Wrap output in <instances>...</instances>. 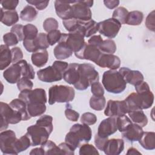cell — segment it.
I'll use <instances>...</instances> for the list:
<instances>
[{
  "instance_id": "46",
  "label": "cell",
  "mask_w": 155,
  "mask_h": 155,
  "mask_svg": "<svg viewBox=\"0 0 155 155\" xmlns=\"http://www.w3.org/2000/svg\"><path fill=\"white\" fill-rule=\"evenodd\" d=\"M59 24L57 20L53 18H48L43 22V28L44 30L48 33L52 30H58Z\"/></svg>"
},
{
  "instance_id": "11",
  "label": "cell",
  "mask_w": 155,
  "mask_h": 155,
  "mask_svg": "<svg viewBox=\"0 0 155 155\" xmlns=\"http://www.w3.org/2000/svg\"><path fill=\"white\" fill-rule=\"evenodd\" d=\"M128 112L129 110L125 100H109L104 110V114L109 117H117L126 114Z\"/></svg>"
},
{
  "instance_id": "5",
  "label": "cell",
  "mask_w": 155,
  "mask_h": 155,
  "mask_svg": "<svg viewBox=\"0 0 155 155\" xmlns=\"http://www.w3.org/2000/svg\"><path fill=\"white\" fill-rule=\"evenodd\" d=\"M75 96L74 90L68 85H54L48 90V104L67 103L72 101Z\"/></svg>"
},
{
  "instance_id": "62",
  "label": "cell",
  "mask_w": 155,
  "mask_h": 155,
  "mask_svg": "<svg viewBox=\"0 0 155 155\" xmlns=\"http://www.w3.org/2000/svg\"><path fill=\"white\" fill-rule=\"evenodd\" d=\"M30 155H44L45 154V151L44 149L41 147L39 148H35L32 149L30 152Z\"/></svg>"
},
{
  "instance_id": "15",
  "label": "cell",
  "mask_w": 155,
  "mask_h": 155,
  "mask_svg": "<svg viewBox=\"0 0 155 155\" xmlns=\"http://www.w3.org/2000/svg\"><path fill=\"white\" fill-rule=\"evenodd\" d=\"M117 130L116 117H109L101 121L97 128V134L104 137H108Z\"/></svg>"
},
{
  "instance_id": "18",
  "label": "cell",
  "mask_w": 155,
  "mask_h": 155,
  "mask_svg": "<svg viewBox=\"0 0 155 155\" xmlns=\"http://www.w3.org/2000/svg\"><path fill=\"white\" fill-rule=\"evenodd\" d=\"M124 149V141L121 139H108L103 151L107 155L120 154Z\"/></svg>"
},
{
  "instance_id": "25",
  "label": "cell",
  "mask_w": 155,
  "mask_h": 155,
  "mask_svg": "<svg viewBox=\"0 0 155 155\" xmlns=\"http://www.w3.org/2000/svg\"><path fill=\"white\" fill-rule=\"evenodd\" d=\"M9 105L14 110L21 115L22 120H27L31 118L27 111V104L22 99L19 98L15 99L10 102Z\"/></svg>"
},
{
  "instance_id": "52",
  "label": "cell",
  "mask_w": 155,
  "mask_h": 155,
  "mask_svg": "<svg viewBox=\"0 0 155 155\" xmlns=\"http://www.w3.org/2000/svg\"><path fill=\"white\" fill-rule=\"evenodd\" d=\"M10 32H12L17 36L19 41L24 40V25L21 24H15L12 27Z\"/></svg>"
},
{
  "instance_id": "22",
  "label": "cell",
  "mask_w": 155,
  "mask_h": 155,
  "mask_svg": "<svg viewBox=\"0 0 155 155\" xmlns=\"http://www.w3.org/2000/svg\"><path fill=\"white\" fill-rule=\"evenodd\" d=\"M79 64L77 63H71L68 65V68L63 74L64 80L70 85H75L79 81Z\"/></svg>"
},
{
  "instance_id": "23",
  "label": "cell",
  "mask_w": 155,
  "mask_h": 155,
  "mask_svg": "<svg viewBox=\"0 0 155 155\" xmlns=\"http://www.w3.org/2000/svg\"><path fill=\"white\" fill-rule=\"evenodd\" d=\"M19 21V16L16 10H5L1 8V21L7 26H12Z\"/></svg>"
},
{
  "instance_id": "29",
  "label": "cell",
  "mask_w": 155,
  "mask_h": 155,
  "mask_svg": "<svg viewBox=\"0 0 155 155\" xmlns=\"http://www.w3.org/2000/svg\"><path fill=\"white\" fill-rule=\"evenodd\" d=\"M128 114L131 122L141 127H145L148 124V118L142 110H133L128 112Z\"/></svg>"
},
{
  "instance_id": "58",
  "label": "cell",
  "mask_w": 155,
  "mask_h": 155,
  "mask_svg": "<svg viewBox=\"0 0 155 155\" xmlns=\"http://www.w3.org/2000/svg\"><path fill=\"white\" fill-rule=\"evenodd\" d=\"M61 154H68V155H73L74 154V150L70 145L67 143L62 142L58 145Z\"/></svg>"
},
{
  "instance_id": "19",
  "label": "cell",
  "mask_w": 155,
  "mask_h": 155,
  "mask_svg": "<svg viewBox=\"0 0 155 155\" xmlns=\"http://www.w3.org/2000/svg\"><path fill=\"white\" fill-rule=\"evenodd\" d=\"M3 76L10 84H15L21 78L22 72L20 65L17 62L13 64L3 72Z\"/></svg>"
},
{
  "instance_id": "30",
  "label": "cell",
  "mask_w": 155,
  "mask_h": 155,
  "mask_svg": "<svg viewBox=\"0 0 155 155\" xmlns=\"http://www.w3.org/2000/svg\"><path fill=\"white\" fill-rule=\"evenodd\" d=\"M27 109L31 117L39 116L46 111V105L44 103H30L27 104Z\"/></svg>"
},
{
  "instance_id": "2",
  "label": "cell",
  "mask_w": 155,
  "mask_h": 155,
  "mask_svg": "<svg viewBox=\"0 0 155 155\" xmlns=\"http://www.w3.org/2000/svg\"><path fill=\"white\" fill-rule=\"evenodd\" d=\"M102 83L108 92L113 94L121 93L127 87L124 79L116 70L105 71L102 75Z\"/></svg>"
},
{
  "instance_id": "17",
  "label": "cell",
  "mask_w": 155,
  "mask_h": 155,
  "mask_svg": "<svg viewBox=\"0 0 155 155\" xmlns=\"http://www.w3.org/2000/svg\"><path fill=\"white\" fill-rule=\"evenodd\" d=\"M118 71L122 75L127 84L128 83L135 86L143 81V76L138 70H132L127 67H121Z\"/></svg>"
},
{
  "instance_id": "47",
  "label": "cell",
  "mask_w": 155,
  "mask_h": 155,
  "mask_svg": "<svg viewBox=\"0 0 155 155\" xmlns=\"http://www.w3.org/2000/svg\"><path fill=\"white\" fill-rule=\"evenodd\" d=\"M62 33L59 30H54L48 32L47 34V38L50 45H53L61 39Z\"/></svg>"
},
{
  "instance_id": "57",
  "label": "cell",
  "mask_w": 155,
  "mask_h": 155,
  "mask_svg": "<svg viewBox=\"0 0 155 155\" xmlns=\"http://www.w3.org/2000/svg\"><path fill=\"white\" fill-rule=\"evenodd\" d=\"M26 2L30 5H34L38 10H42L45 9L49 4V1H36V0H27Z\"/></svg>"
},
{
  "instance_id": "59",
  "label": "cell",
  "mask_w": 155,
  "mask_h": 155,
  "mask_svg": "<svg viewBox=\"0 0 155 155\" xmlns=\"http://www.w3.org/2000/svg\"><path fill=\"white\" fill-rule=\"evenodd\" d=\"M65 116L67 119L72 122L78 121L79 117V114L71 108H67L65 110Z\"/></svg>"
},
{
  "instance_id": "21",
  "label": "cell",
  "mask_w": 155,
  "mask_h": 155,
  "mask_svg": "<svg viewBox=\"0 0 155 155\" xmlns=\"http://www.w3.org/2000/svg\"><path fill=\"white\" fill-rule=\"evenodd\" d=\"M72 2L73 1H55L54 8L58 16L62 20L70 19Z\"/></svg>"
},
{
  "instance_id": "28",
  "label": "cell",
  "mask_w": 155,
  "mask_h": 155,
  "mask_svg": "<svg viewBox=\"0 0 155 155\" xmlns=\"http://www.w3.org/2000/svg\"><path fill=\"white\" fill-rule=\"evenodd\" d=\"M48 59V53L47 50H38L32 53L31 60L34 65L37 67H44Z\"/></svg>"
},
{
  "instance_id": "44",
  "label": "cell",
  "mask_w": 155,
  "mask_h": 155,
  "mask_svg": "<svg viewBox=\"0 0 155 155\" xmlns=\"http://www.w3.org/2000/svg\"><path fill=\"white\" fill-rule=\"evenodd\" d=\"M81 21H79L74 18L62 20V24L64 27L69 32H72L77 30L78 28L81 25Z\"/></svg>"
},
{
  "instance_id": "6",
  "label": "cell",
  "mask_w": 155,
  "mask_h": 155,
  "mask_svg": "<svg viewBox=\"0 0 155 155\" xmlns=\"http://www.w3.org/2000/svg\"><path fill=\"white\" fill-rule=\"evenodd\" d=\"M93 1H73L71 7L70 18L86 22L91 19L92 13L90 10Z\"/></svg>"
},
{
  "instance_id": "38",
  "label": "cell",
  "mask_w": 155,
  "mask_h": 155,
  "mask_svg": "<svg viewBox=\"0 0 155 155\" xmlns=\"http://www.w3.org/2000/svg\"><path fill=\"white\" fill-rule=\"evenodd\" d=\"M128 12H129L126 8L124 7H119L114 10L112 15V18L117 20L120 23L121 25L125 24L126 19Z\"/></svg>"
},
{
  "instance_id": "20",
  "label": "cell",
  "mask_w": 155,
  "mask_h": 155,
  "mask_svg": "<svg viewBox=\"0 0 155 155\" xmlns=\"http://www.w3.org/2000/svg\"><path fill=\"white\" fill-rule=\"evenodd\" d=\"M143 132L142 127L132 122V124L122 133V137L128 142H133L138 141L140 139Z\"/></svg>"
},
{
  "instance_id": "43",
  "label": "cell",
  "mask_w": 155,
  "mask_h": 155,
  "mask_svg": "<svg viewBox=\"0 0 155 155\" xmlns=\"http://www.w3.org/2000/svg\"><path fill=\"white\" fill-rule=\"evenodd\" d=\"M132 124L131 119L126 114L116 117V124L117 130L120 132H124L129 125Z\"/></svg>"
},
{
  "instance_id": "13",
  "label": "cell",
  "mask_w": 155,
  "mask_h": 155,
  "mask_svg": "<svg viewBox=\"0 0 155 155\" xmlns=\"http://www.w3.org/2000/svg\"><path fill=\"white\" fill-rule=\"evenodd\" d=\"M102 52L98 47L85 43L84 46L79 51L74 53L75 56L80 59H85L96 63Z\"/></svg>"
},
{
  "instance_id": "45",
  "label": "cell",
  "mask_w": 155,
  "mask_h": 155,
  "mask_svg": "<svg viewBox=\"0 0 155 155\" xmlns=\"http://www.w3.org/2000/svg\"><path fill=\"white\" fill-rule=\"evenodd\" d=\"M79 154L80 155H87V154L99 155V154L97 149L93 145L88 144V143H83L81 145L79 148Z\"/></svg>"
},
{
  "instance_id": "3",
  "label": "cell",
  "mask_w": 155,
  "mask_h": 155,
  "mask_svg": "<svg viewBox=\"0 0 155 155\" xmlns=\"http://www.w3.org/2000/svg\"><path fill=\"white\" fill-rule=\"evenodd\" d=\"M129 112L133 110H144L150 108L154 102V94L150 90L140 93H132L124 99Z\"/></svg>"
},
{
  "instance_id": "48",
  "label": "cell",
  "mask_w": 155,
  "mask_h": 155,
  "mask_svg": "<svg viewBox=\"0 0 155 155\" xmlns=\"http://www.w3.org/2000/svg\"><path fill=\"white\" fill-rule=\"evenodd\" d=\"M18 89L22 91L24 90H32L33 87V83L32 81L27 78L22 77L16 83Z\"/></svg>"
},
{
  "instance_id": "10",
  "label": "cell",
  "mask_w": 155,
  "mask_h": 155,
  "mask_svg": "<svg viewBox=\"0 0 155 155\" xmlns=\"http://www.w3.org/2000/svg\"><path fill=\"white\" fill-rule=\"evenodd\" d=\"M18 97L24 101L26 104L30 103H44L47 102V95L43 88L24 90L20 92Z\"/></svg>"
},
{
  "instance_id": "40",
  "label": "cell",
  "mask_w": 155,
  "mask_h": 155,
  "mask_svg": "<svg viewBox=\"0 0 155 155\" xmlns=\"http://www.w3.org/2000/svg\"><path fill=\"white\" fill-rule=\"evenodd\" d=\"M24 39L33 40L38 35V28L31 24H26L24 26Z\"/></svg>"
},
{
  "instance_id": "35",
  "label": "cell",
  "mask_w": 155,
  "mask_h": 155,
  "mask_svg": "<svg viewBox=\"0 0 155 155\" xmlns=\"http://www.w3.org/2000/svg\"><path fill=\"white\" fill-rule=\"evenodd\" d=\"M90 107L93 110L96 111L102 110L106 104V100L104 96H92L90 99Z\"/></svg>"
},
{
  "instance_id": "34",
  "label": "cell",
  "mask_w": 155,
  "mask_h": 155,
  "mask_svg": "<svg viewBox=\"0 0 155 155\" xmlns=\"http://www.w3.org/2000/svg\"><path fill=\"white\" fill-rule=\"evenodd\" d=\"M31 146V142L29 137L26 135L21 136L19 139H17L15 144V150L16 154L26 150Z\"/></svg>"
},
{
  "instance_id": "42",
  "label": "cell",
  "mask_w": 155,
  "mask_h": 155,
  "mask_svg": "<svg viewBox=\"0 0 155 155\" xmlns=\"http://www.w3.org/2000/svg\"><path fill=\"white\" fill-rule=\"evenodd\" d=\"M52 121H53V117L51 116L45 114V115L41 116L36 120V124L44 127L51 133L53 129V125Z\"/></svg>"
},
{
  "instance_id": "56",
  "label": "cell",
  "mask_w": 155,
  "mask_h": 155,
  "mask_svg": "<svg viewBox=\"0 0 155 155\" xmlns=\"http://www.w3.org/2000/svg\"><path fill=\"white\" fill-rule=\"evenodd\" d=\"M108 139V137H101L96 133L94 136V144L97 148L101 151H103Z\"/></svg>"
},
{
  "instance_id": "4",
  "label": "cell",
  "mask_w": 155,
  "mask_h": 155,
  "mask_svg": "<svg viewBox=\"0 0 155 155\" xmlns=\"http://www.w3.org/2000/svg\"><path fill=\"white\" fill-rule=\"evenodd\" d=\"M79 81L74 85V87L78 90H85L93 83L97 82L99 80L98 72L91 64H79Z\"/></svg>"
},
{
  "instance_id": "54",
  "label": "cell",
  "mask_w": 155,
  "mask_h": 155,
  "mask_svg": "<svg viewBox=\"0 0 155 155\" xmlns=\"http://www.w3.org/2000/svg\"><path fill=\"white\" fill-rule=\"evenodd\" d=\"M12 61V63L15 64L22 60L23 58V53L21 49L18 47H13L11 49Z\"/></svg>"
},
{
  "instance_id": "7",
  "label": "cell",
  "mask_w": 155,
  "mask_h": 155,
  "mask_svg": "<svg viewBox=\"0 0 155 155\" xmlns=\"http://www.w3.org/2000/svg\"><path fill=\"white\" fill-rule=\"evenodd\" d=\"M50 134L46 128L36 124L29 126L25 133L30 140L31 146L33 147L43 145L48 140Z\"/></svg>"
},
{
  "instance_id": "39",
  "label": "cell",
  "mask_w": 155,
  "mask_h": 155,
  "mask_svg": "<svg viewBox=\"0 0 155 155\" xmlns=\"http://www.w3.org/2000/svg\"><path fill=\"white\" fill-rule=\"evenodd\" d=\"M41 147L44 149L45 154H61L59 146L51 140H48Z\"/></svg>"
},
{
  "instance_id": "14",
  "label": "cell",
  "mask_w": 155,
  "mask_h": 155,
  "mask_svg": "<svg viewBox=\"0 0 155 155\" xmlns=\"http://www.w3.org/2000/svg\"><path fill=\"white\" fill-rule=\"evenodd\" d=\"M0 113L1 117L4 119L9 124H16L22 120L21 115L7 103L0 102Z\"/></svg>"
},
{
  "instance_id": "37",
  "label": "cell",
  "mask_w": 155,
  "mask_h": 155,
  "mask_svg": "<svg viewBox=\"0 0 155 155\" xmlns=\"http://www.w3.org/2000/svg\"><path fill=\"white\" fill-rule=\"evenodd\" d=\"M33 42L37 51L40 50H46L50 46L47 41V34L44 33H39L37 37L33 40Z\"/></svg>"
},
{
  "instance_id": "9",
  "label": "cell",
  "mask_w": 155,
  "mask_h": 155,
  "mask_svg": "<svg viewBox=\"0 0 155 155\" xmlns=\"http://www.w3.org/2000/svg\"><path fill=\"white\" fill-rule=\"evenodd\" d=\"M120 28V23L112 18L98 22V31L99 33L110 39L115 38Z\"/></svg>"
},
{
  "instance_id": "55",
  "label": "cell",
  "mask_w": 155,
  "mask_h": 155,
  "mask_svg": "<svg viewBox=\"0 0 155 155\" xmlns=\"http://www.w3.org/2000/svg\"><path fill=\"white\" fill-rule=\"evenodd\" d=\"M154 23V10H153L148 15L145 24V26L149 30L154 32L155 31Z\"/></svg>"
},
{
  "instance_id": "33",
  "label": "cell",
  "mask_w": 155,
  "mask_h": 155,
  "mask_svg": "<svg viewBox=\"0 0 155 155\" xmlns=\"http://www.w3.org/2000/svg\"><path fill=\"white\" fill-rule=\"evenodd\" d=\"M21 67L22 77L27 78L30 79H33L35 77V73L33 67L25 60L22 59L18 62Z\"/></svg>"
},
{
  "instance_id": "36",
  "label": "cell",
  "mask_w": 155,
  "mask_h": 155,
  "mask_svg": "<svg viewBox=\"0 0 155 155\" xmlns=\"http://www.w3.org/2000/svg\"><path fill=\"white\" fill-rule=\"evenodd\" d=\"M101 51L105 54H113L116 51L117 47L115 42L112 39L103 40V42L99 47Z\"/></svg>"
},
{
  "instance_id": "27",
  "label": "cell",
  "mask_w": 155,
  "mask_h": 155,
  "mask_svg": "<svg viewBox=\"0 0 155 155\" xmlns=\"http://www.w3.org/2000/svg\"><path fill=\"white\" fill-rule=\"evenodd\" d=\"M12 61V51L6 45L0 47V70H3L10 65Z\"/></svg>"
},
{
  "instance_id": "31",
  "label": "cell",
  "mask_w": 155,
  "mask_h": 155,
  "mask_svg": "<svg viewBox=\"0 0 155 155\" xmlns=\"http://www.w3.org/2000/svg\"><path fill=\"white\" fill-rule=\"evenodd\" d=\"M38 12L34 7L30 5H26L20 13V18L24 21L31 22L35 19Z\"/></svg>"
},
{
  "instance_id": "16",
  "label": "cell",
  "mask_w": 155,
  "mask_h": 155,
  "mask_svg": "<svg viewBox=\"0 0 155 155\" xmlns=\"http://www.w3.org/2000/svg\"><path fill=\"white\" fill-rule=\"evenodd\" d=\"M96 64L102 68L117 70L120 67V60L118 56L113 54H105L102 53Z\"/></svg>"
},
{
  "instance_id": "60",
  "label": "cell",
  "mask_w": 155,
  "mask_h": 155,
  "mask_svg": "<svg viewBox=\"0 0 155 155\" xmlns=\"http://www.w3.org/2000/svg\"><path fill=\"white\" fill-rule=\"evenodd\" d=\"M102 42L103 39L101 35H93L88 39V44L99 47Z\"/></svg>"
},
{
  "instance_id": "26",
  "label": "cell",
  "mask_w": 155,
  "mask_h": 155,
  "mask_svg": "<svg viewBox=\"0 0 155 155\" xmlns=\"http://www.w3.org/2000/svg\"><path fill=\"white\" fill-rule=\"evenodd\" d=\"M140 145L147 150H153L155 148V133L145 131L138 140Z\"/></svg>"
},
{
  "instance_id": "32",
  "label": "cell",
  "mask_w": 155,
  "mask_h": 155,
  "mask_svg": "<svg viewBox=\"0 0 155 155\" xmlns=\"http://www.w3.org/2000/svg\"><path fill=\"white\" fill-rule=\"evenodd\" d=\"M143 19V14L142 12L134 10L128 12L127 15L125 24L129 25H139Z\"/></svg>"
},
{
  "instance_id": "1",
  "label": "cell",
  "mask_w": 155,
  "mask_h": 155,
  "mask_svg": "<svg viewBox=\"0 0 155 155\" xmlns=\"http://www.w3.org/2000/svg\"><path fill=\"white\" fill-rule=\"evenodd\" d=\"M91 136L92 131L88 125L76 124L70 128V131L66 134L65 142L76 150L82 143H88Z\"/></svg>"
},
{
  "instance_id": "51",
  "label": "cell",
  "mask_w": 155,
  "mask_h": 155,
  "mask_svg": "<svg viewBox=\"0 0 155 155\" xmlns=\"http://www.w3.org/2000/svg\"><path fill=\"white\" fill-rule=\"evenodd\" d=\"M91 91L93 96H102L104 94V89L102 84L99 82H95L91 85Z\"/></svg>"
},
{
  "instance_id": "8",
  "label": "cell",
  "mask_w": 155,
  "mask_h": 155,
  "mask_svg": "<svg viewBox=\"0 0 155 155\" xmlns=\"http://www.w3.org/2000/svg\"><path fill=\"white\" fill-rule=\"evenodd\" d=\"M17 138L15 133L11 130H4L0 133V148L4 154H17L15 144Z\"/></svg>"
},
{
  "instance_id": "53",
  "label": "cell",
  "mask_w": 155,
  "mask_h": 155,
  "mask_svg": "<svg viewBox=\"0 0 155 155\" xmlns=\"http://www.w3.org/2000/svg\"><path fill=\"white\" fill-rule=\"evenodd\" d=\"M18 3V0H3L1 1L2 8L5 10H15Z\"/></svg>"
},
{
  "instance_id": "50",
  "label": "cell",
  "mask_w": 155,
  "mask_h": 155,
  "mask_svg": "<svg viewBox=\"0 0 155 155\" xmlns=\"http://www.w3.org/2000/svg\"><path fill=\"white\" fill-rule=\"evenodd\" d=\"M3 41L5 43V45H7L8 47H10L18 44L19 40L14 33L12 32H8L4 35Z\"/></svg>"
},
{
  "instance_id": "12",
  "label": "cell",
  "mask_w": 155,
  "mask_h": 155,
  "mask_svg": "<svg viewBox=\"0 0 155 155\" xmlns=\"http://www.w3.org/2000/svg\"><path fill=\"white\" fill-rule=\"evenodd\" d=\"M63 73L53 65L41 69L37 71L38 79L44 82L51 83L63 79Z\"/></svg>"
},
{
  "instance_id": "49",
  "label": "cell",
  "mask_w": 155,
  "mask_h": 155,
  "mask_svg": "<svg viewBox=\"0 0 155 155\" xmlns=\"http://www.w3.org/2000/svg\"><path fill=\"white\" fill-rule=\"evenodd\" d=\"M97 116L90 112L84 113L81 117V122L82 124H84L88 125H94L97 121Z\"/></svg>"
},
{
  "instance_id": "61",
  "label": "cell",
  "mask_w": 155,
  "mask_h": 155,
  "mask_svg": "<svg viewBox=\"0 0 155 155\" xmlns=\"http://www.w3.org/2000/svg\"><path fill=\"white\" fill-rule=\"evenodd\" d=\"M120 1L119 0H105L104 4L105 6L108 9H113L117 7L119 4Z\"/></svg>"
},
{
  "instance_id": "24",
  "label": "cell",
  "mask_w": 155,
  "mask_h": 155,
  "mask_svg": "<svg viewBox=\"0 0 155 155\" xmlns=\"http://www.w3.org/2000/svg\"><path fill=\"white\" fill-rule=\"evenodd\" d=\"M73 53V52L61 39H60L58 44L54 47L53 50V53L55 58L60 61L68 58L72 55Z\"/></svg>"
},
{
  "instance_id": "63",
  "label": "cell",
  "mask_w": 155,
  "mask_h": 155,
  "mask_svg": "<svg viewBox=\"0 0 155 155\" xmlns=\"http://www.w3.org/2000/svg\"><path fill=\"white\" fill-rule=\"evenodd\" d=\"M127 154V155H135V154H141V153L136 148L131 147L128 149Z\"/></svg>"
},
{
  "instance_id": "41",
  "label": "cell",
  "mask_w": 155,
  "mask_h": 155,
  "mask_svg": "<svg viewBox=\"0 0 155 155\" xmlns=\"http://www.w3.org/2000/svg\"><path fill=\"white\" fill-rule=\"evenodd\" d=\"M84 26L85 31V37L86 38L90 37L98 31V23L92 19L88 21L84 22Z\"/></svg>"
}]
</instances>
